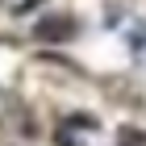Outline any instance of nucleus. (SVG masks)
<instances>
[{"instance_id":"f257e3e1","label":"nucleus","mask_w":146,"mask_h":146,"mask_svg":"<svg viewBox=\"0 0 146 146\" xmlns=\"http://www.w3.org/2000/svg\"><path fill=\"white\" fill-rule=\"evenodd\" d=\"M71 34H75V21H67V17H54L38 29V38H71Z\"/></svg>"}]
</instances>
